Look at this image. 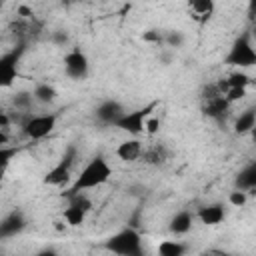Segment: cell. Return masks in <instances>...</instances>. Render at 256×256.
<instances>
[{
	"label": "cell",
	"instance_id": "6",
	"mask_svg": "<svg viewBox=\"0 0 256 256\" xmlns=\"http://www.w3.org/2000/svg\"><path fill=\"white\" fill-rule=\"evenodd\" d=\"M76 154H78L76 152V146H68L64 150V154L60 156V160L44 174L42 182L46 186H56V188L68 186V180H70V174H72V166L76 162Z\"/></svg>",
	"mask_w": 256,
	"mask_h": 256
},
{
	"label": "cell",
	"instance_id": "2",
	"mask_svg": "<svg viewBox=\"0 0 256 256\" xmlns=\"http://www.w3.org/2000/svg\"><path fill=\"white\" fill-rule=\"evenodd\" d=\"M102 248L114 256H146L142 234L134 226H124L102 242Z\"/></svg>",
	"mask_w": 256,
	"mask_h": 256
},
{
	"label": "cell",
	"instance_id": "10",
	"mask_svg": "<svg viewBox=\"0 0 256 256\" xmlns=\"http://www.w3.org/2000/svg\"><path fill=\"white\" fill-rule=\"evenodd\" d=\"M128 110L114 98H108V100H102L96 108H94V118L100 122V124H106V126H114Z\"/></svg>",
	"mask_w": 256,
	"mask_h": 256
},
{
	"label": "cell",
	"instance_id": "1",
	"mask_svg": "<svg viewBox=\"0 0 256 256\" xmlns=\"http://www.w3.org/2000/svg\"><path fill=\"white\" fill-rule=\"evenodd\" d=\"M110 178H112V166L108 164V160L102 154H98L92 160H88V164L78 172V176L66 186L62 196L68 200L72 196L84 194L86 190H92V188H98V186L106 184Z\"/></svg>",
	"mask_w": 256,
	"mask_h": 256
},
{
	"label": "cell",
	"instance_id": "33",
	"mask_svg": "<svg viewBox=\"0 0 256 256\" xmlns=\"http://www.w3.org/2000/svg\"><path fill=\"white\" fill-rule=\"evenodd\" d=\"M250 138H252V142H254V144H256V126H254V128H252V132H250Z\"/></svg>",
	"mask_w": 256,
	"mask_h": 256
},
{
	"label": "cell",
	"instance_id": "16",
	"mask_svg": "<svg viewBox=\"0 0 256 256\" xmlns=\"http://www.w3.org/2000/svg\"><path fill=\"white\" fill-rule=\"evenodd\" d=\"M204 114L212 120H224L228 110H230V102L224 96H214V98H204V106H202Z\"/></svg>",
	"mask_w": 256,
	"mask_h": 256
},
{
	"label": "cell",
	"instance_id": "3",
	"mask_svg": "<svg viewBox=\"0 0 256 256\" xmlns=\"http://www.w3.org/2000/svg\"><path fill=\"white\" fill-rule=\"evenodd\" d=\"M158 106H160V100H152V102H148V104H144V106H140L136 110H128L114 124V128L126 132L132 138H140L142 134H146V122H148V118H152L156 114Z\"/></svg>",
	"mask_w": 256,
	"mask_h": 256
},
{
	"label": "cell",
	"instance_id": "21",
	"mask_svg": "<svg viewBox=\"0 0 256 256\" xmlns=\"http://www.w3.org/2000/svg\"><path fill=\"white\" fill-rule=\"evenodd\" d=\"M142 158H144L148 164H162V162L166 160V150H164V146H162V144H156V146H152V148L144 150Z\"/></svg>",
	"mask_w": 256,
	"mask_h": 256
},
{
	"label": "cell",
	"instance_id": "28",
	"mask_svg": "<svg viewBox=\"0 0 256 256\" xmlns=\"http://www.w3.org/2000/svg\"><path fill=\"white\" fill-rule=\"evenodd\" d=\"M16 154V148H2L0 150V160H2V168H6L8 166V162H10V158Z\"/></svg>",
	"mask_w": 256,
	"mask_h": 256
},
{
	"label": "cell",
	"instance_id": "32",
	"mask_svg": "<svg viewBox=\"0 0 256 256\" xmlns=\"http://www.w3.org/2000/svg\"><path fill=\"white\" fill-rule=\"evenodd\" d=\"M250 36H252V42L256 44V14L252 16V30H250Z\"/></svg>",
	"mask_w": 256,
	"mask_h": 256
},
{
	"label": "cell",
	"instance_id": "14",
	"mask_svg": "<svg viewBox=\"0 0 256 256\" xmlns=\"http://www.w3.org/2000/svg\"><path fill=\"white\" fill-rule=\"evenodd\" d=\"M234 190L250 192L256 190V160L244 164L234 176Z\"/></svg>",
	"mask_w": 256,
	"mask_h": 256
},
{
	"label": "cell",
	"instance_id": "9",
	"mask_svg": "<svg viewBox=\"0 0 256 256\" xmlns=\"http://www.w3.org/2000/svg\"><path fill=\"white\" fill-rule=\"evenodd\" d=\"M22 54H24V46H18L0 56V86L8 88L14 84L16 76H18V62H20Z\"/></svg>",
	"mask_w": 256,
	"mask_h": 256
},
{
	"label": "cell",
	"instance_id": "11",
	"mask_svg": "<svg viewBox=\"0 0 256 256\" xmlns=\"http://www.w3.org/2000/svg\"><path fill=\"white\" fill-rule=\"evenodd\" d=\"M24 228H26V216H24L22 210L16 208V210L8 212L2 218V222H0V238L2 240H8V238L20 234Z\"/></svg>",
	"mask_w": 256,
	"mask_h": 256
},
{
	"label": "cell",
	"instance_id": "25",
	"mask_svg": "<svg viewBox=\"0 0 256 256\" xmlns=\"http://www.w3.org/2000/svg\"><path fill=\"white\" fill-rule=\"evenodd\" d=\"M246 200H248V192H242V190H234L228 196V204L234 208H242L246 204Z\"/></svg>",
	"mask_w": 256,
	"mask_h": 256
},
{
	"label": "cell",
	"instance_id": "4",
	"mask_svg": "<svg viewBox=\"0 0 256 256\" xmlns=\"http://www.w3.org/2000/svg\"><path fill=\"white\" fill-rule=\"evenodd\" d=\"M224 64L238 70L256 66V44L252 42L250 32H244L238 38H234V42L228 48V54L224 56Z\"/></svg>",
	"mask_w": 256,
	"mask_h": 256
},
{
	"label": "cell",
	"instance_id": "13",
	"mask_svg": "<svg viewBox=\"0 0 256 256\" xmlns=\"http://www.w3.org/2000/svg\"><path fill=\"white\" fill-rule=\"evenodd\" d=\"M196 218L206 224V226H218L220 222H224L226 218V206L222 202H212V204H206L202 206L198 212H196Z\"/></svg>",
	"mask_w": 256,
	"mask_h": 256
},
{
	"label": "cell",
	"instance_id": "18",
	"mask_svg": "<svg viewBox=\"0 0 256 256\" xmlns=\"http://www.w3.org/2000/svg\"><path fill=\"white\" fill-rule=\"evenodd\" d=\"M254 126H256V106H248L246 110H242L236 116V120L232 124V130H234V134L244 136V134H250Z\"/></svg>",
	"mask_w": 256,
	"mask_h": 256
},
{
	"label": "cell",
	"instance_id": "24",
	"mask_svg": "<svg viewBox=\"0 0 256 256\" xmlns=\"http://www.w3.org/2000/svg\"><path fill=\"white\" fill-rule=\"evenodd\" d=\"M184 34L180 32V30H168V32H164V46H168V48H180L182 44H184Z\"/></svg>",
	"mask_w": 256,
	"mask_h": 256
},
{
	"label": "cell",
	"instance_id": "27",
	"mask_svg": "<svg viewBox=\"0 0 256 256\" xmlns=\"http://www.w3.org/2000/svg\"><path fill=\"white\" fill-rule=\"evenodd\" d=\"M160 130V118L154 114L152 118H148V122H146V134H156Z\"/></svg>",
	"mask_w": 256,
	"mask_h": 256
},
{
	"label": "cell",
	"instance_id": "20",
	"mask_svg": "<svg viewBox=\"0 0 256 256\" xmlns=\"http://www.w3.org/2000/svg\"><path fill=\"white\" fill-rule=\"evenodd\" d=\"M158 256H186L188 246L180 240H162L158 244Z\"/></svg>",
	"mask_w": 256,
	"mask_h": 256
},
{
	"label": "cell",
	"instance_id": "23",
	"mask_svg": "<svg viewBox=\"0 0 256 256\" xmlns=\"http://www.w3.org/2000/svg\"><path fill=\"white\" fill-rule=\"evenodd\" d=\"M34 102H36V100H34L32 92H18V94H14V100H12V104H14L16 110H20V112H28Z\"/></svg>",
	"mask_w": 256,
	"mask_h": 256
},
{
	"label": "cell",
	"instance_id": "26",
	"mask_svg": "<svg viewBox=\"0 0 256 256\" xmlns=\"http://www.w3.org/2000/svg\"><path fill=\"white\" fill-rule=\"evenodd\" d=\"M246 96V88H228V92L224 94V98L232 104V102H238Z\"/></svg>",
	"mask_w": 256,
	"mask_h": 256
},
{
	"label": "cell",
	"instance_id": "5",
	"mask_svg": "<svg viewBox=\"0 0 256 256\" xmlns=\"http://www.w3.org/2000/svg\"><path fill=\"white\" fill-rule=\"evenodd\" d=\"M58 122V114L56 112H44V114H28L22 122V134L28 140H42L46 138Z\"/></svg>",
	"mask_w": 256,
	"mask_h": 256
},
{
	"label": "cell",
	"instance_id": "8",
	"mask_svg": "<svg viewBox=\"0 0 256 256\" xmlns=\"http://www.w3.org/2000/svg\"><path fill=\"white\" fill-rule=\"evenodd\" d=\"M92 210V200L86 196V194H78V196H72L68 198V206L64 208L62 212V218L68 226L76 228V226H82L88 212Z\"/></svg>",
	"mask_w": 256,
	"mask_h": 256
},
{
	"label": "cell",
	"instance_id": "12",
	"mask_svg": "<svg viewBox=\"0 0 256 256\" xmlns=\"http://www.w3.org/2000/svg\"><path fill=\"white\" fill-rule=\"evenodd\" d=\"M142 154H144V144L140 138H126L116 148V156L122 162H136L142 158Z\"/></svg>",
	"mask_w": 256,
	"mask_h": 256
},
{
	"label": "cell",
	"instance_id": "19",
	"mask_svg": "<svg viewBox=\"0 0 256 256\" xmlns=\"http://www.w3.org/2000/svg\"><path fill=\"white\" fill-rule=\"evenodd\" d=\"M32 96H34V100L40 102V104H52V102L56 100L58 92H56V88H54L52 84H48V82H38V84L32 88Z\"/></svg>",
	"mask_w": 256,
	"mask_h": 256
},
{
	"label": "cell",
	"instance_id": "7",
	"mask_svg": "<svg viewBox=\"0 0 256 256\" xmlns=\"http://www.w3.org/2000/svg\"><path fill=\"white\" fill-rule=\"evenodd\" d=\"M64 72L68 78L72 80H84L90 74V60L84 54V50H80L78 46L70 48L64 54Z\"/></svg>",
	"mask_w": 256,
	"mask_h": 256
},
{
	"label": "cell",
	"instance_id": "17",
	"mask_svg": "<svg viewBox=\"0 0 256 256\" xmlns=\"http://www.w3.org/2000/svg\"><path fill=\"white\" fill-rule=\"evenodd\" d=\"M194 218H196L194 212H190V210H180V212H176V214L170 218V222H168V230H170L172 234H176V236L188 234V232L192 230Z\"/></svg>",
	"mask_w": 256,
	"mask_h": 256
},
{
	"label": "cell",
	"instance_id": "30",
	"mask_svg": "<svg viewBox=\"0 0 256 256\" xmlns=\"http://www.w3.org/2000/svg\"><path fill=\"white\" fill-rule=\"evenodd\" d=\"M34 256H58V252H56L54 248H42V250H38Z\"/></svg>",
	"mask_w": 256,
	"mask_h": 256
},
{
	"label": "cell",
	"instance_id": "29",
	"mask_svg": "<svg viewBox=\"0 0 256 256\" xmlns=\"http://www.w3.org/2000/svg\"><path fill=\"white\" fill-rule=\"evenodd\" d=\"M52 40H54L56 44L64 46V44L68 42V34H66V30H56V32L52 34Z\"/></svg>",
	"mask_w": 256,
	"mask_h": 256
},
{
	"label": "cell",
	"instance_id": "31",
	"mask_svg": "<svg viewBox=\"0 0 256 256\" xmlns=\"http://www.w3.org/2000/svg\"><path fill=\"white\" fill-rule=\"evenodd\" d=\"M200 256H230V254L220 252V250H210V252H204V254H200Z\"/></svg>",
	"mask_w": 256,
	"mask_h": 256
},
{
	"label": "cell",
	"instance_id": "15",
	"mask_svg": "<svg viewBox=\"0 0 256 256\" xmlns=\"http://www.w3.org/2000/svg\"><path fill=\"white\" fill-rule=\"evenodd\" d=\"M214 10H216V4L212 0H192V2H188V14L198 24H206L214 16Z\"/></svg>",
	"mask_w": 256,
	"mask_h": 256
},
{
	"label": "cell",
	"instance_id": "22",
	"mask_svg": "<svg viewBox=\"0 0 256 256\" xmlns=\"http://www.w3.org/2000/svg\"><path fill=\"white\" fill-rule=\"evenodd\" d=\"M250 82H252L250 76H248L246 72H242V70H236V72H232V74L226 78L228 88H248Z\"/></svg>",
	"mask_w": 256,
	"mask_h": 256
}]
</instances>
